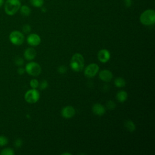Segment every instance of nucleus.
Masks as SVG:
<instances>
[{"instance_id": "cd10ccee", "label": "nucleus", "mask_w": 155, "mask_h": 155, "mask_svg": "<svg viewBox=\"0 0 155 155\" xmlns=\"http://www.w3.org/2000/svg\"><path fill=\"white\" fill-rule=\"evenodd\" d=\"M25 71V69H24V68H22V67H19V68L18 69V70H17L18 73L19 74H20V75L23 74Z\"/></svg>"}, {"instance_id": "9b49d317", "label": "nucleus", "mask_w": 155, "mask_h": 155, "mask_svg": "<svg viewBox=\"0 0 155 155\" xmlns=\"http://www.w3.org/2000/svg\"><path fill=\"white\" fill-rule=\"evenodd\" d=\"M99 77L102 81L108 82L111 81L113 78V74L110 70H104L100 71L99 74Z\"/></svg>"}, {"instance_id": "a211bd4d", "label": "nucleus", "mask_w": 155, "mask_h": 155, "mask_svg": "<svg viewBox=\"0 0 155 155\" xmlns=\"http://www.w3.org/2000/svg\"><path fill=\"white\" fill-rule=\"evenodd\" d=\"M1 155H14L15 151L14 150L10 147H7L2 149L0 152Z\"/></svg>"}, {"instance_id": "f8f14e48", "label": "nucleus", "mask_w": 155, "mask_h": 155, "mask_svg": "<svg viewBox=\"0 0 155 155\" xmlns=\"http://www.w3.org/2000/svg\"><path fill=\"white\" fill-rule=\"evenodd\" d=\"M36 56V51L35 49L32 47L27 48L24 52V58L28 61L33 60Z\"/></svg>"}, {"instance_id": "20e7f679", "label": "nucleus", "mask_w": 155, "mask_h": 155, "mask_svg": "<svg viewBox=\"0 0 155 155\" xmlns=\"http://www.w3.org/2000/svg\"><path fill=\"white\" fill-rule=\"evenodd\" d=\"M9 40L15 45H21L24 41V36L22 32L18 30H14L10 33Z\"/></svg>"}, {"instance_id": "1a4fd4ad", "label": "nucleus", "mask_w": 155, "mask_h": 155, "mask_svg": "<svg viewBox=\"0 0 155 155\" xmlns=\"http://www.w3.org/2000/svg\"><path fill=\"white\" fill-rule=\"evenodd\" d=\"M75 110L72 106H66L62 108L61 111V114L63 117L66 119H70L73 117L75 114Z\"/></svg>"}, {"instance_id": "f257e3e1", "label": "nucleus", "mask_w": 155, "mask_h": 155, "mask_svg": "<svg viewBox=\"0 0 155 155\" xmlns=\"http://www.w3.org/2000/svg\"><path fill=\"white\" fill-rule=\"evenodd\" d=\"M21 6L19 0H6L4 2V11L8 16H13L17 13Z\"/></svg>"}, {"instance_id": "6e6552de", "label": "nucleus", "mask_w": 155, "mask_h": 155, "mask_svg": "<svg viewBox=\"0 0 155 155\" xmlns=\"http://www.w3.org/2000/svg\"><path fill=\"white\" fill-rule=\"evenodd\" d=\"M27 42L30 45L35 47L41 43V38L36 33H31L27 36Z\"/></svg>"}, {"instance_id": "4468645a", "label": "nucleus", "mask_w": 155, "mask_h": 155, "mask_svg": "<svg viewBox=\"0 0 155 155\" xmlns=\"http://www.w3.org/2000/svg\"><path fill=\"white\" fill-rule=\"evenodd\" d=\"M127 97H128L127 93L124 90L119 91L116 94V98L117 101L120 102H124L125 101L127 100Z\"/></svg>"}, {"instance_id": "c85d7f7f", "label": "nucleus", "mask_w": 155, "mask_h": 155, "mask_svg": "<svg viewBox=\"0 0 155 155\" xmlns=\"http://www.w3.org/2000/svg\"><path fill=\"white\" fill-rule=\"evenodd\" d=\"M124 2L127 7H130L131 4V0H124Z\"/></svg>"}, {"instance_id": "412c9836", "label": "nucleus", "mask_w": 155, "mask_h": 155, "mask_svg": "<svg viewBox=\"0 0 155 155\" xmlns=\"http://www.w3.org/2000/svg\"><path fill=\"white\" fill-rule=\"evenodd\" d=\"M39 82L36 79H33L30 82V85L32 88H37L39 87Z\"/></svg>"}, {"instance_id": "0eeeda50", "label": "nucleus", "mask_w": 155, "mask_h": 155, "mask_svg": "<svg viewBox=\"0 0 155 155\" xmlns=\"http://www.w3.org/2000/svg\"><path fill=\"white\" fill-rule=\"evenodd\" d=\"M99 69V66L96 64H89L84 70V74L87 78H93L98 73Z\"/></svg>"}, {"instance_id": "ddd939ff", "label": "nucleus", "mask_w": 155, "mask_h": 155, "mask_svg": "<svg viewBox=\"0 0 155 155\" xmlns=\"http://www.w3.org/2000/svg\"><path fill=\"white\" fill-rule=\"evenodd\" d=\"M92 111L96 115L102 116L105 113V108L100 104H95L92 107Z\"/></svg>"}, {"instance_id": "393cba45", "label": "nucleus", "mask_w": 155, "mask_h": 155, "mask_svg": "<svg viewBox=\"0 0 155 155\" xmlns=\"http://www.w3.org/2000/svg\"><path fill=\"white\" fill-rule=\"evenodd\" d=\"M31 31V27L30 25H28V24H25L24 25L23 27H22V31L25 33V34H27V33H29Z\"/></svg>"}, {"instance_id": "bb28decb", "label": "nucleus", "mask_w": 155, "mask_h": 155, "mask_svg": "<svg viewBox=\"0 0 155 155\" xmlns=\"http://www.w3.org/2000/svg\"><path fill=\"white\" fill-rule=\"evenodd\" d=\"M22 141L20 139H18L15 141V145L16 148H19L22 146Z\"/></svg>"}, {"instance_id": "c756f323", "label": "nucleus", "mask_w": 155, "mask_h": 155, "mask_svg": "<svg viewBox=\"0 0 155 155\" xmlns=\"http://www.w3.org/2000/svg\"><path fill=\"white\" fill-rule=\"evenodd\" d=\"M5 1L4 0H0V8L4 4Z\"/></svg>"}, {"instance_id": "7ed1b4c3", "label": "nucleus", "mask_w": 155, "mask_h": 155, "mask_svg": "<svg viewBox=\"0 0 155 155\" xmlns=\"http://www.w3.org/2000/svg\"><path fill=\"white\" fill-rule=\"evenodd\" d=\"M140 22L145 25H151L155 22V12L149 9L144 11L140 16Z\"/></svg>"}, {"instance_id": "f3484780", "label": "nucleus", "mask_w": 155, "mask_h": 155, "mask_svg": "<svg viewBox=\"0 0 155 155\" xmlns=\"http://www.w3.org/2000/svg\"><path fill=\"white\" fill-rule=\"evenodd\" d=\"M114 85L119 88H121V87H124L125 85H126V82L125 81L124 79L122 78H117L114 79Z\"/></svg>"}, {"instance_id": "7c9ffc66", "label": "nucleus", "mask_w": 155, "mask_h": 155, "mask_svg": "<svg viewBox=\"0 0 155 155\" xmlns=\"http://www.w3.org/2000/svg\"><path fill=\"white\" fill-rule=\"evenodd\" d=\"M62 154H64H64H70V155L71 154H70V153H62Z\"/></svg>"}, {"instance_id": "5701e85b", "label": "nucleus", "mask_w": 155, "mask_h": 155, "mask_svg": "<svg viewBox=\"0 0 155 155\" xmlns=\"http://www.w3.org/2000/svg\"><path fill=\"white\" fill-rule=\"evenodd\" d=\"M15 63L16 65H18V66H21L23 65L24 64V60L21 57H17L15 58Z\"/></svg>"}, {"instance_id": "a878e982", "label": "nucleus", "mask_w": 155, "mask_h": 155, "mask_svg": "<svg viewBox=\"0 0 155 155\" xmlns=\"http://www.w3.org/2000/svg\"><path fill=\"white\" fill-rule=\"evenodd\" d=\"M67 68L65 65H61L58 68V71L60 74L65 73L67 72Z\"/></svg>"}, {"instance_id": "9d476101", "label": "nucleus", "mask_w": 155, "mask_h": 155, "mask_svg": "<svg viewBox=\"0 0 155 155\" xmlns=\"http://www.w3.org/2000/svg\"><path fill=\"white\" fill-rule=\"evenodd\" d=\"M97 58L102 63H105L109 61L110 58V53L108 50L102 49L99 50L97 53Z\"/></svg>"}, {"instance_id": "dca6fc26", "label": "nucleus", "mask_w": 155, "mask_h": 155, "mask_svg": "<svg viewBox=\"0 0 155 155\" xmlns=\"http://www.w3.org/2000/svg\"><path fill=\"white\" fill-rule=\"evenodd\" d=\"M124 126L130 132H133L136 129V126L134 124L131 120H126L124 123Z\"/></svg>"}, {"instance_id": "2eb2a0df", "label": "nucleus", "mask_w": 155, "mask_h": 155, "mask_svg": "<svg viewBox=\"0 0 155 155\" xmlns=\"http://www.w3.org/2000/svg\"><path fill=\"white\" fill-rule=\"evenodd\" d=\"M21 14L24 16H28L31 13V9L30 7L26 5H24L21 6L19 10Z\"/></svg>"}, {"instance_id": "423d86ee", "label": "nucleus", "mask_w": 155, "mask_h": 155, "mask_svg": "<svg viewBox=\"0 0 155 155\" xmlns=\"http://www.w3.org/2000/svg\"><path fill=\"white\" fill-rule=\"evenodd\" d=\"M39 93L35 88H32L28 90L24 95V99L25 101L29 104L36 103L39 100Z\"/></svg>"}, {"instance_id": "aec40b11", "label": "nucleus", "mask_w": 155, "mask_h": 155, "mask_svg": "<svg viewBox=\"0 0 155 155\" xmlns=\"http://www.w3.org/2000/svg\"><path fill=\"white\" fill-rule=\"evenodd\" d=\"M8 143V139L7 137L3 135L0 136V147H4Z\"/></svg>"}, {"instance_id": "4be33fe9", "label": "nucleus", "mask_w": 155, "mask_h": 155, "mask_svg": "<svg viewBox=\"0 0 155 155\" xmlns=\"http://www.w3.org/2000/svg\"><path fill=\"white\" fill-rule=\"evenodd\" d=\"M106 106L109 110H113L116 108V104L113 101H108L106 103Z\"/></svg>"}, {"instance_id": "f03ea898", "label": "nucleus", "mask_w": 155, "mask_h": 155, "mask_svg": "<svg viewBox=\"0 0 155 155\" xmlns=\"http://www.w3.org/2000/svg\"><path fill=\"white\" fill-rule=\"evenodd\" d=\"M70 67L74 71H81L84 67V59L80 53H75L71 57L70 61Z\"/></svg>"}, {"instance_id": "39448f33", "label": "nucleus", "mask_w": 155, "mask_h": 155, "mask_svg": "<svg viewBox=\"0 0 155 155\" xmlns=\"http://www.w3.org/2000/svg\"><path fill=\"white\" fill-rule=\"evenodd\" d=\"M25 70L28 74L33 76H37L41 72V67L38 63L30 62L26 64Z\"/></svg>"}, {"instance_id": "b1692460", "label": "nucleus", "mask_w": 155, "mask_h": 155, "mask_svg": "<svg viewBox=\"0 0 155 155\" xmlns=\"http://www.w3.org/2000/svg\"><path fill=\"white\" fill-rule=\"evenodd\" d=\"M39 88L41 90H44L48 87V82L46 80H43L41 82L40 84H39Z\"/></svg>"}, {"instance_id": "6ab92c4d", "label": "nucleus", "mask_w": 155, "mask_h": 155, "mask_svg": "<svg viewBox=\"0 0 155 155\" xmlns=\"http://www.w3.org/2000/svg\"><path fill=\"white\" fill-rule=\"evenodd\" d=\"M30 2L35 7H41L44 4V0H30Z\"/></svg>"}]
</instances>
